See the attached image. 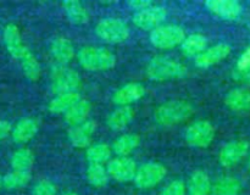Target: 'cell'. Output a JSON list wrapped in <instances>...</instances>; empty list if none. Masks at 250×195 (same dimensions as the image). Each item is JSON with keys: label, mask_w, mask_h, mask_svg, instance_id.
Segmentation results:
<instances>
[{"label": "cell", "mask_w": 250, "mask_h": 195, "mask_svg": "<svg viewBox=\"0 0 250 195\" xmlns=\"http://www.w3.org/2000/svg\"><path fill=\"white\" fill-rule=\"evenodd\" d=\"M146 77L154 82L181 79L188 73L187 66L167 56H154L146 68Z\"/></svg>", "instance_id": "1"}, {"label": "cell", "mask_w": 250, "mask_h": 195, "mask_svg": "<svg viewBox=\"0 0 250 195\" xmlns=\"http://www.w3.org/2000/svg\"><path fill=\"white\" fill-rule=\"evenodd\" d=\"M77 58L84 70L93 72L111 70L116 65V56L114 53L102 46H83L77 53Z\"/></svg>", "instance_id": "2"}, {"label": "cell", "mask_w": 250, "mask_h": 195, "mask_svg": "<svg viewBox=\"0 0 250 195\" xmlns=\"http://www.w3.org/2000/svg\"><path fill=\"white\" fill-rule=\"evenodd\" d=\"M193 115V106L185 100H171L159 105L154 111V121L163 127L182 123Z\"/></svg>", "instance_id": "3"}, {"label": "cell", "mask_w": 250, "mask_h": 195, "mask_svg": "<svg viewBox=\"0 0 250 195\" xmlns=\"http://www.w3.org/2000/svg\"><path fill=\"white\" fill-rule=\"evenodd\" d=\"M82 84L77 71L56 63L51 68V92L55 95L77 92Z\"/></svg>", "instance_id": "4"}, {"label": "cell", "mask_w": 250, "mask_h": 195, "mask_svg": "<svg viewBox=\"0 0 250 195\" xmlns=\"http://www.w3.org/2000/svg\"><path fill=\"white\" fill-rule=\"evenodd\" d=\"M185 29L177 24H161L158 28L153 29L150 32V43L155 48L164 49H173L178 45H182L186 39Z\"/></svg>", "instance_id": "5"}, {"label": "cell", "mask_w": 250, "mask_h": 195, "mask_svg": "<svg viewBox=\"0 0 250 195\" xmlns=\"http://www.w3.org/2000/svg\"><path fill=\"white\" fill-rule=\"evenodd\" d=\"M95 34L109 44H120L129 38V27L122 20L104 19L95 26Z\"/></svg>", "instance_id": "6"}, {"label": "cell", "mask_w": 250, "mask_h": 195, "mask_svg": "<svg viewBox=\"0 0 250 195\" xmlns=\"http://www.w3.org/2000/svg\"><path fill=\"white\" fill-rule=\"evenodd\" d=\"M214 126L207 119H198L190 123L186 129V141L197 149H205L211 145L215 139Z\"/></svg>", "instance_id": "7"}, {"label": "cell", "mask_w": 250, "mask_h": 195, "mask_svg": "<svg viewBox=\"0 0 250 195\" xmlns=\"http://www.w3.org/2000/svg\"><path fill=\"white\" fill-rule=\"evenodd\" d=\"M166 173H167V170L163 163L146 162L139 166L133 182L139 189H151L163 182Z\"/></svg>", "instance_id": "8"}, {"label": "cell", "mask_w": 250, "mask_h": 195, "mask_svg": "<svg viewBox=\"0 0 250 195\" xmlns=\"http://www.w3.org/2000/svg\"><path fill=\"white\" fill-rule=\"evenodd\" d=\"M106 170L112 179L120 183H127L134 180L138 166L136 161L128 156H117L107 162Z\"/></svg>", "instance_id": "9"}, {"label": "cell", "mask_w": 250, "mask_h": 195, "mask_svg": "<svg viewBox=\"0 0 250 195\" xmlns=\"http://www.w3.org/2000/svg\"><path fill=\"white\" fill-rule=\"evenodd\" d=\"M167 17V10L164 6H159V5H153L149 9L143 10V11H138L133 15L132 21H133L134 26L138 27L139 29L143 31H153V29L158 28L159 26L163 24Z\"/></svg>", "instance_id": "10"}, {"label": "cell", "mask_w": 250, "mask_h": 195, "mask_svg": "<svg viewBox=\"0 0 250 195\" xmlns=\"http://www.w3.org/2000/svg\"><path fill=\"white\" fill-rule=\"evenodd\" d=\"M205 7L220 19L233 21L243 12V6L237 0H207Z\"/></svg>", "instance_id": "11"}, {"label": "cell", "mask_w": 250, "mask_h": 195, "mask_svg": "<svg viewBox=\"0 0 250 195\" xmlns=\"http://www.w3.org/2000/svg\"><path fill=\"white\" fill-rule=\"evenodd\" d=\"M232 48L227 43H219L207 48L194 58V65L199 68H209L224 61L231 54Z\"/></svg>", "instance_id": "12"}, {"label": "cell", "mask_w": 250, "mask_h": 195, "mask_svg": "<svg viewBox=\"0 0 250 195\" xmlns=\"http://www.w3.org/2000/svg\"><path fill=\"white\" fill-rule=\"evenodd\" d=\"M249 151V143L246 140H233L222 146L219 153V162L224 167L237 165Z\"/></svg>", "instance_id": "13"}, {"label": "cell", "mask_w": 250, "mask_h": 195, "mask_svg": "<svg viewBox=\"0 0 250 195\" xmlns=\"http://www.w3.org/2000/svg\"><path fill=\"white\" fill-rule=\"evenodd\" d=\"M146 94V87L142 83L131 82L120 87L112 94V102L117 106H129L138 101Z\"/></svg>", "instance_id": "14"}, {"label": "cell", "mask_w": 250, "mask_h": 195, "mask_svg": "<svg viewBox=\"0 0 250 195\" xmlns=\"http://www.w3.org/2000/svg\"><path fill=\"white\" fill-rule=\"evenodd\" d=\"M95 131H97V123H95L93 119H88L84 123L71 127V128L68 129V140H70V143L72 144L75 148H89L93 134L95 133Z\"/></svg>", "instance_id": "15"}, {"label": "cell", "mask_w": 250, "mask_h": 195, "mask_svg": "<svg viewBox=\"0 0 250 195\" xmlns=\"http://www.w3.org/2000/svg\"><path fill=\"white\" fill-rule=\"evenodd\" d=\"M4 43L6 50L14 58L20 61L23 54L28 50L23 43L19 27L15 23H9L4 29Z\"/></svg>", "instance_id": "16"}, {"label": "cell", "mask_w": 250, "mask_h": 195, "mask_svg": "<svg viewBox=\"0 0 250 195\" xmlns=\"http://www.w3.org/2000/svg\"><path fill=\"white\" fill-rule=\"evenodd\" d=\"M38 129L39 123L34 118L26 117V118L20 119L16 126L12 128V140L17 144L28 143L29 140H32L36 136V134L38 133Z\"/></svg>", "instance_id": "17"}, {"label": "cell", "mask_w": 250, "mask_h": 195, "mask_svg": "<svg viewBox=\"0 0 250 195\" xmlns=\"http://www.w3.org/2000/svg\"><path fill=\"white\" fill-rule=\"evenodd\" d=\"M50 51L56 62L65 66L70 63L76 55L73 44L67 38H63V37H59V38H55L51 41Z\"/></svg>", "instance_id": "18"}, {"label": "cell", "mask_w": 250, "mask_h": 195, "mask_svg": "<svg viewBox=\"0 0 250 195\" xmlns=\"http://www.w3.org/2000/svg\"><path fill=\"white\" fill-rule=\"evenodd\" d=\"M189 195H211L212 183L209 175L203 170H197L190 175L187 184Z\"/></svg>", "instance_id": "19"}, {"label": "cell", "mask_w": 250, "mask_h": 195, "mask_svg": "<svg viewBox=\"0 0 250 195\" xmlns=\"http://www.w3.org/2000/svg\"><path fill=\"white\" fill-rule=\"evenodd\" d=\"M225 104L229 110L236 112H246L250 110V90L247 88H236L227 93Z\"/></svg>", "instance_id": "20"}, {"label": "cell", "mask_w": 250, "mask_h": 195, "mask_svg": "<svg viewBox=\"0 0 250 195\" xmlns=\"http://www.w3.org/2000/svg\"><path fill=\"white\" fill-rule=\"evenodd\" d=\"M134 118V110L131 106H120L111 112L106 118V124L111 131H122Z\"/></svg>", "instance_id": "21"}, {"label": "cell", "mask_w": 250, "mask_h": 195, "mask_svg": "<svg viewBox=\"0 0 250 195\" xmlns=\"http://www.w3.org/2000/svg\"><path fill=\"white\" fill-rule=\"evenodd\" d=\"M90 111H92L90 102L88 100L81 99L66 114H63V119H65L68 126H78V124H82L85 121H88V116H89Z\"/></svg>", "instance_id": "22"}, {"label": "cell", "mask_w": 250, "mask_h": 195, "mask_svg": "<svg viewBox=\"0 0 250 195\" xmlns=\"http://www.w3.org/2000/svg\"><path fill=\"white\" fill-rule=\"evenodd\" d=\"M62 7L66 17L71 23L82 26L89 21V14H88L87 9L78 0H65Z\"/></svg>", "instance_id": "23"}, {"label": "cell", "mask_w": 250, "mask_h": 195, "mask_svg": "<svg viewBox=\"0 0 250 195\" xmlns=\"http://www.w3.org/2000/svg\"><path fill=\"white\" fill-rule=\"evenodd\" d=\"M81 98V94L78 92L75 93H66V94L55 95V98L50 100L48 105V110L51 114H66L71 107L75 104H77Z\"/></svg>", "instance_id": "24"}, {"label": "cell", "mask_w": 250, "mask_h": 195, "mask_svg": "<svg viewBox=\"0 0 250 195\" xmlns=\"http://www.w3.org/2000/svg\"><path fill=\"white\" fill-rule=\"evenodd\" d=\"M208 48V40L203 34L194 33L186 37L185 41L181 45V51L187 58H197Z\"/></svg>", "instance_id": "25"}, {"label": "cell", "mask_w": 250, "mask_h": 195, "mask_svg": "<svg viewBox=\"0 0 250 195\" xmlns=\"http://www.w3.org/2000/svg\"><path fill=\"white\" fill-rule=\"evenodd\" d=\"M141 144V136L134 133H127L119 136L112 144V151L117 156H128L136 150Z\"/></svg>", "instance_id": "26"}, {"label": "cell", "mask_w": 250, "mask_h": 195, "mask_svg": "<svg viewBox=\"0 0 250 195\" xmlns=\"http://www.w3.org/2000/svg\"><path fill=\"white\" fill-rule=\"evenodd\" d=\"M112 148L106 143H97L94 145H90L85 153V158L89 163L95 165H104L109 162L112 155Z\"/></svg>", "instance_id": "27"}, {"label": "cell", "mask_w": 250, "mask_h": 195, "mask_svg": "<svg viewBox=\"0 0 250 195\" xmlns=\"http://www.w3.org/2000/svg\"><path fill=\"white\" fill-rule=\"evenodd\" d=\"M20 62H21L22 71H23L27 79L31 80V82H37V80L41 78V63H39L36 55H34L29 49L23 54V56L20 58Z\"/></svg>", "instance_id": "28"}, {"label": "cell", "mask_w": 250, "mask_h": 195, "mask_svg": "<svg viewBox=\"0 0 250 195\" xmlns=\"http://www.w3.org/2000/svg\"><path fill=\"white\" fill-rule=\"evenodd\" d=\"M242 184L234 177H222L212 184L211 195H238Z\"/></svg>", "instance_id": "29"}, {"label": "cell", "mask_w": 250, "mask_h": 195, "mask_svg": "<svg viewBox=\"0 0 250 195\" xmlns=\"http://www.w3.org/2000/svg\"><path fill=\"white\" fill-rule=\"evenodd\" d=\"M32 175L29 171H12L2 177V187L7 190L23 188L31 182Z\"/></svg>", "instance_id": "30"}, {"label": "cell", "mask_w": 250, "mask_h": 195, "mask_svg": "<svg viewBox=\"0 0 250 195\" xmlns=\"http://www.w3.org/2000/svg\"><path fill=\"white\" fill-rule=\"evenodd\" d=\"M34 163V154L27 148H20L12 154L11 167L14 171H29Z\"/></svg>", "instance_id": "31"}, {"label": "cell", "mask_w": 250, "mask_h": 195, "mask_svg": "<svg viewBox=\"0 0 250 195\" xmlns=\"http://www.w3.org/2000/svg\"><path fill=\"white\" fill-rule=\"evenodd\" d=\"M109 173L104 165L89 163L87 168V180L92 187L104 188L109 182Z\"/></svg>", "instance_id": "32"}, {"label": "cell", "mask_w": 250, "mask_h": 195, "mask_svg": "<svg viewBox=\"0 0 250 195\" xmlns=\"http://www.w3.org/2000/svg\"><path fill=\"white\" fill-rule=\"evenodd\" d=\"M58 194V188L55 183L49 179H42L36 183L32 189V195H56Z\"/></svg>", "instance_id": "33"}, {"label": "cell", "mask_w": 250, "mask_h": 195, "mask_svg": "<svg viewBox=\"0 0 250 195\" xmlns=\"http://www.w3.org/2000/svg\"><path fill=\"white\" fill-rule=\"evenodd\" d=\"M186 193H187V187L185 183L180 179H176L168 183L160 193V195H186Z\"/></svg>", "instance_id": "34"}, {"label": "cell", "mask_w": 250, "mask_h": 195, "mask_svg": "<svg viewBox=\"0 0 250 195\" xmlns=\"http://www.w3.org/2000/svg\"><path fill=\"white\" fill-rule=\"evenodd\" d=\"M232 77L234 80L239 83H243L246 85H250V68H246V70H234L232 72Z\"/></svg>", "instance_id": "35"}, {"label": "cell", "mask_w": 250, "mask_h": 195, "mask_svg": "<svg viewBox=\"0 0 250 195\" xmlns=\"http://www.w3.org/2000/svg\"><path fill=\"white\" fill-rule=\"evenodd\" d=\"M128 5L131 6L132 10H134L136 12L143 11V10L149 9L150 6H153V2L151 0H129Z\"/></svg>", "instance_id": "36"}, {"label": "cell", "mask_w": 250, "mask_h": 195, "mask_svg": "<svg viewBox=\"0 0 250 195\" xmlns=\"http://www.w3.org/2000/svg\"><path fill=\"white\" fill-rule=\"evenodd\" d=\"M237 70H246L250 68V46L244 50V53L239 56L238 61H237Z\"/></svg>", "instance_id": "37"}, {"label": "cell", "mask_w": 250, "mask_h": 195, "mask_svg": "<svg viewBox=\"0 0 250 195\" xmlns=\"http://www.w3.org/2000/svg\"><path fill=\"white\" fill-rule=\"evenodd\" d=\"M11 132H12L11 123H10L9 121H6V119H1V121H0V141H1L2 139L6 138Z\"/></svg>", "instance_id": "38"}, {"label": "cell", "mask_w": 250, "mask_h": 195, "mask_svg": "<svg viewBox=\"0 0 250 195\" xmlns=\"http://www.w3.org/2000/svg\"><path fill=\"white\" fill-rule=\"evenodd\" d=\"M65 195H78L77 193H73V192H68V193H66Z\"/></svg>", "instance_id": "39"}, {"label": "cell", "mask_w": 250, "mask_h": 195, "mask_svg": "<svg viewBox=\"0 0 250 195\" xmlns=\"http://www.w3.org/2000/svg\"><path fill=\"white\" fill-rule=\"evenodd\" d=\"M2 187V177H1V175H0V188Z\"/></svg>", "instance_id": "40"}, {"label": "cell", "mask_w": 250, "mask_h": 195, "mask_svg": "<svg viewBox=\"0 0 250 195\" xmlns=\"http://www.w3.org/2000/svg\"><path fill=\"white\" fill-rule=\"evenodd\" d=\"M248 168H249V171H250V156H249V160H248Z\"/></svg>", "instance_id": "41"}]
</instances>
